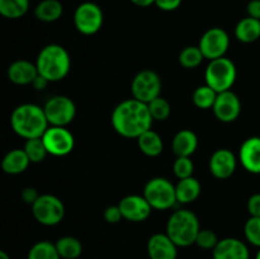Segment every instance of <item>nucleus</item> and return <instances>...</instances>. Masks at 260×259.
I'll use <instances>...</instances> for the list:
<instances>
[{
  "mask_svg": "<svg viewBox=\"0 0 260 259\" xmlns=\"http://www.w3.org/2000/svg\"><path fill=\"white\" fill-rule=\"evenodd\" d=\"M212 259H250V251L240 239L225 238L212 250Z\"/></svg>",
  "mask_w": 260,
  "mask_h": 259,
  "instance_id": "17",
  "label": "nucleus"
},
{
  "mask_svg": "<svg viewBox=\"0 0 260 259\" xmlns=\"http://www.w3.org/2000/svg\"><path fill=\"white\" fill-rule=\"evenodd\" d=\"M142 196L146 198L152 210H169L178 203L175 185L162 177H155L147 180Z\"/></svg>",
  "mask_w": 260,
  "mask_h": 259,
  "instance_id": "6",
  "label": "nucleus"
},
{
  "mask_svg": "<svg viewBox=\"0 0 260 259\" xmlns=\"http://www.w3.org/2000/svg\"><path fill=\"white\" fill-rule=\"evenodd\" d=\"M0 259H10L9 254L7 253V251H0Z\"/></svg>",
  "mask_w": 260,
  "mask_h": 259,
  "instance_id": "43",
  "label": "nucleus"
},
{
  "mask_svg": "<svg viewBox=\"0 0 260 259\" xmlns=\"http://www.w3.org/2000/svg\"><path fill=\"white\" fill-rule=\"evenodd\" d=\"M147 107H149L150 114H151L154 121H165V119L169 118L170 113H172L170 103L167 99L162 98L161 95L157 96L152 102H150Z\"/></svg>",
  "mask_w": 260,
  "mask_h": 259,
  "instance_id": "32",
  "label": "nucleus"
},
{
  "mask_svg": "<svg viewBox=\"0 0 260 259\" xmlns=\"http://www.w3.org/2000/svg\"><path fill=\"white\" fill-rule=\"evenodd\" d=\"M200 180L196 179L194 177L185 178V179H179V182L175 184V192H177V201L180 205H188L197 200L201 196Z\"/></svg>",
  "mask_w": 260,
  "mask_h": 259,
  "instance_id": "22",
  "label": "nucleus"
},
{
  "mask_svg": "<svg viewBox=\"0 0 260 259\" xmlns=\"http://www.w3.org/2000/svg\"><path fill=\"white\" fill-rule=\"evenodd\" d=\"M40 196L41 195H38L37 189H35L33 187L24 188V189L22 190V193H20V197H22V200L24 201L27 205H30V206H32L33 203L38 200V197H40Z\"/></svg>",
  "mask_w": 260,
  "mask_h": 259,
  "instance_id": "39",
  "label": "nucleus"
},
{
  "mask_svg": "<svg viewBox=\"0 0 260 259\" xmlns=\"http://www.w3.org/2000/svg\"><path fill=\"white\" fill-rule=\"evenodd\" d=\"M8 79L15 85H32L38 76V69L36 62L28 60H17L9 65L7 70Z\"/></svg>",
  "mask_w": 260,
  "mask_h": 259,
  "instance_id": "19",
  "label": "nucleus"
},
{
  "mask_svg": "<svg viewBox=\"0 0 260 259\" xmlns=\"http://www.w3.org/2000/svg\"><path fill=\"white\" fill-rule=\"evenodd\" d=\"M201 230L200 220L194 212L185 208L174 211L167 222V234L179 248H188L196 244Z\"/></svg>",
  "mask_w": 260,
  "mask_h": 259,
  "instance_id": "4",
  "label": "nucleus"
},
{
  "mask_svg": "<svg viewBox=\"0 0 260 259\" xmlns=\"http://www.w3.org/2000/svg\"><path fill=\"white\" fill-rule=\"evenodd\" d=\"M29 9V0H0V14L7 19H19Z\"/></svg>",
  "mask_w": 260,
  "mask_h": 259,
  "instance_id": "27",
  "label": "nucleus"
},
{
  "mask_svg": "<svg viewBox=\"0 0 260 259\" xmlns=\"http://www.w3.org/2000/svg\"><path fill=\"white\" fill-rule=\"evenodd\" d=\"M38 74L50 83H56L69 75L71 70V57L65 47L57 43L45 46L36 60Z\"/></svg>",
  "mask_w": 260,
  "mask_h": 259,
  "instance_id": "3",
  "label": "nucleus"
},
{
  "mask_svg": "<svg viewBox=\"0 0 260 259\" xmlns=\"http://www.w3.org/2000/svg\"><path fill=\"white\" fill-rule=\"evenodd\" d=\"M238 157L231 150L218 149L211 155L208 168L211 174L217 179H228L235 173Z\"/></svg>",
  "mask_w": 260,
  "mask_h": 259,
  "instance_id": "15",
  "label": "nucleus"
},
{
  "mask_svg": "<svg viewBox=\"0 0 260 259\" xmlns=\"http://www.w3.org/2000/svg\"><path fill=\"white\" fill-rule=\"evenodd\" d=\"M48 84H50V81L38 74V76L35 79V81L32 83V86L36 89V90H45V89L47 88Z\"/></svg>",
  "mask_w": 260,
  "mask_h": 259,
  "instance_id": "41",
  "label": "nucleus"
},
{
  "mask_svg": "<svg viewBox=\"0 0 260 259\" xmlns=\"http://www.w3.org/2000/svg\"><path fill=\"white\" fill-rule=\"evenodd\" d=\"M173 172L178 179H185V178L193 177L194 172V164L192 159L188 156H178L173 164Z\"/></svg>",
  "mask_w": 260,
  "mask_h": 259,
  "instance_id": "34",
  "label": "nucleus"
},
{
  "mask_svg": "<svg viewBox=\"0 0 260 259\" xmlns=\"http://www.w3.org/2000/svg\"><path fill=\"white\" fill-rule=\"evenodd\" d=\"M239 161L246 172L260 174V137L246 139L239 150Z\"/></svg>",
  "mask_w": 260,
  "mask_h": 259,
  "instance_id": "18",
  "label": "nucleus"
},
{
  "mask_svg": "<svg viewBox=\"0 0 260 259\" xmlns=\"http://www.w3.org/2000/svg\"><path fill=\"white\" fill-rule=\"evenodd\" d=\"M50 126L66 127L76 116V106L71 98L66 95H55L43 106Z\"/></svg>",
  "mask_w": 260,
  "mask_h": 259,
  "instance_id": "10",
  "label": "nucleus"
},
{
  "mask_svg": "<svg viewBox=\"0 0 260 259\" xmlns=\"http://www.w3.org/2000/svg\"><path fill=\"white\" fill-rule=\"evenodd\" d=\"M182 4V0H155V5L164 12H174Z\"/></svg>",
  "mask_w": 260,
  "mask_h": 259,
  "instance_id": "38",
  "label": "nucleus"
},
{
  "mask_svg": "<svg viewBox=\"0 0 260 259\" xmlns=\"http://www.w3.org/2000/svg\"><path fill=\"white\" fill-rule=\"evenodd\" d=\"M129 2L140 8H147L150 7V5L155 4V0H129Z\"/></svg>",
  "mask_w": 260,
  "mask_h": 259,
  "instance_id": "42",
  "label": "nucleus"
},
{
  "mask_svg": "<svg viewBox=\"0 0 260 259\" xmlns=\"http://www.w3.org/2000/svg\"><path fill=\"white\" fill-rule=\"evenodd\" d=\"M136 140L140 151L149 157L159 156L162 152V149H164L162 139L160 137V135L157 134V132L152 131V130L144 132V134Z\"/></svg>",
  "mask_w": 260,
  "mask_h": 259,
  "instance_id": "24",
  "label": "nucleus"
},
{
  "mask_svg": "<svg viewBox=\"0 0 260 259\" xmlns=\"http://www.w3.org/2000/svg\"><path fill=\"white\" fill-rule=\"evenodd\" d=\"M244 235L251 245L260 248V217L250 216L244 225Z\"/></svg>",
  "mask_w": 260,
  "mask_h": 259,
  "instance_id": "33",
  "label": "nucleus"
},
{
  "mask_svg": "<svg viewBox=\"0 0 260 259\" xmlns=\"http://www.w3.org/2000/svg\"><path fill=\"white\" fill-rule=\"evenodd\" d=\"M249 215L260 217V193H254L248 200Z\"/></svg>",
  "mask_w": 260,
  "mask_h": 259,
  "instance_id": "37",
  "label": "nucleus"
},
{
  "mask_svg": "<svg viewBox=\"0 0 260 259\" xmlns=\"http://www.w3.org/2000/svg\"><path fill=\"white\" fill-rule=\"evenodd\" d=\"M218 241L220 240H218L215 231L210 230V229H201L197 239H196V244L201 249H205V250H213L218 244Z\"/></svg>",
  "mask_w": 260,
  "mask_h": 259,
  "instance_id": "35",
  "label": "nucleus"
},
{
  "mask_svg": "<svg viewBox=\"0 0 260 259\" xmlns=\"http://www.w3.org/2000/svg\"><path fill=\"white\" fill-rule=\"evenodd\" d=\"M162 83L159 74L150 69L139 71L131 83L132 96L142 103L149 104L161 93Z\"/></svg>",
  "mask_w": 260,
  "mask_h": 259,
  "instance_id": "8",
  "label": "nucleus"
},
{
  "mask_svg": "<svg viewBox=\"0 0 260 259\" xmlns=\"http://www.w3.org/2000/svg\"><path fill=\"white\" fill-rule=\"evenodd\" d=\"M27 259H61V256L55 244L47 240H42L30 246L27 254Z\"/></svg>",
  "mask_w": 260,
  "mask_h": 259,
  "instance_id": "28",
  "label": "nucleus"
},
{
  "mask_svg": "<svg viewBox=\"0 0 260 259\" xmlns=\"http://www.w3.org/2000/svg\"><path fill=\"white\" fill-rule=\"evenodd\" d=\"M55 245L61 259H78L83 254V244L75 236H62Z\"/></svg>",
  "mask_w": 260,
  "mask_h": 259,
  "instance_id": "26",
  "label": "nucleus"
},
{
  "mask_svg": "<svg viewBox=\"0 0 260 259\" xmlns=\"http://www.w3.org/2000/svg\"><path fill=\"white\" fill-rule=\"evenodd\" d=\"M203 58L205 56L198 46H188L180 51L178 61L184 69H196L202 63Z\"/></svg>",
  "mask_w": 260,
  "mask_h": 259,
  "instance_id": "30",
  "label": "nucleus"
},
{
  "mask_svg": "<svg viewBox=\"0 0 260 259\" xmlns=\"http://www.w3.org/2000/svg\"><path fill=\"white\" fill-rule=\"evenodd\" d=\"M63 7L58 0H42L35 8V15L38 20L45 23L56 22L61 18Z\"/></svg>",
  "mask_w": 260,
  "mask_h": 259,
  "instance_id": "25",
  "label": "nucleus"
},
{
  "mask_svg": "<svg viewBox=\"0 0 260 259\" xmlns=\"http://www.w3.org/2000/svg\"><path fill=\"white\" fill-rule=\"evenodd\" d=\"M30 207L33 217L41 225L56 226L65 217V205L53 195H41Z\"/></svg>",
  "mask_w": 260,
  "mask_h": 259,
  "instance_id": "7",
  "label": "nucleus"
},
{
  "mask_svg": "<svg viewBox=\"0 0 260 259\" xmlns=\"http://www.w3.org/2000/svg\"><path fill=\"white\" fill-rule=\"evenodd\" d=\"M42 140L48 155L53 156H66L75 146L74 135L66 127L50 126L43 134Z\"/></svg>",
  "mask_w": 260,
  "mask_h": 259,
  "instance_id": "12",
  "label": "nucleus"
},
{
  "mask_svg": "<svg viewBox=\"0 0 260 259\" xmlns=\"http://www.w3.org/2000/svg\"><path fill=\"white\" fill-rule=\"evenodd\" d=\"M212 109L218 121L223 123H231L240 116L241 102L233 90L222 91L217 94V99Z\"/></svg>",
  "mask_w": 260,
  "mask_h": 259,
  "instance_id": "14",
  "label": "nucleus"
},
{
  "mask_svg": "<svg viewBox=\"0 0 260 259\" xmlns=\"http://www.w3.org/2000/svg\"><path fill=\"white\" fill-rule=\"evenodd\" d=\"M123 218L131 222H144L150 217L152 207L144 196L128 195L118 203Z\"/></svg>",
  "mask_w": 260,
  "mask_h": 259,
  "instance_id": "13",
  "label": "nucleus"
},
{
  "mask_svg": "<svg viewBox=\"0 0 260 259\" xmlns=\"http://www.w3.org/2000/svg\"><path fill=\"white\" fill-rule=\"evenodd\" d=\"M114 131L126 139H139L144 132L151 130L152 119L146 103L137 99H126L117 104L111 116Z\"/></svg>",
  "mask_w": 260,
  "mask_h": 259,
  "instance_id": "1",
  "label": "nucleus"
},
{
  "mask_svg": "<svg viewBox=\"0 0 260 259\" xmlns=\"http://www.w3.org/2000/svg\"><path fill=\"white\" fill-rule=\"evenodd\" d=\"M246 12H248V17L260 20V0H250L246 7Z\"/></svg>",
  "mask_w": 260,
  "mask_h": 259,
  "instance_id": "40",
  "label": "nucleus"
},
{
  "mask_svg": "<svg viewBox=\"0 0 260 259\" xmlns=\"http://www.w3.org/2000/svg\"><path fill=\"white\" fill-rule=\"evenodd\" d=\"M217 91L213 90V89L211 88V86H208L207 84L198 86V88L193 91V104L200 109L213 108V104H215L216 99H217Z\"/></svg>",
  "mask_w": 260,
  "mask_h": 259,
  "instance_id": "29",
  "label": "nucleus"
},
{
  "mask_svg": "<svg viewBox=\"0 0 260 259\" xmlns=\"http://www.w3.org/2000/svg\"><path fill=\"white\" fill-rule=\"evenodd\" d=\"M23 149H24L27 156L29 157L30 163H35V164L43 161L46 159V156L48 155L47 149H46L45 144H43L42 137L25 140V144Z\"/></svg>",
  "mask_w": 260,
  "mask_h": 259,
  "instance_id": "31",
  "label": "nucleus"
},
{
  "mask_svg": "<svg viewBox=\"0 0 260 259\" xmlns=\"http://www.w3.org/2000/svg\"><path fill=\"white\" fill-rule=\"evenodd\" d=\"M198 147V137L192 130H180L172 141V150L175 156L190 157Z\"/></svg>",
  "mask_w": 260,
  "mask_h": 259,
  "instance_id": "20",
  "label": "nucleus"
},
{
  "mask_svg": "<svg viewBox=\"0 0 260 259\" xmlns=\"http://www.w3.org/2000/svg\"><path fill=\"white\" fill-rule=\"evenodd\" d=\"M10 126L19 137L24 140L42 137L50 123L43 107L33 103H23L15 107L10 114Z\"/></svg>",
  "mask_w": 260,
  "mask_h": 259,
  "instance_id": "2",
  "label": "nucleus"
},
{
  "mask_svg": "<svg viewBox=\"0 0 260 259\" xmlns=\"http://www.w3.org/2000/svg\"><path fill=\"white\" fill-rule=\"evenodd\" d=\"M198 47L208 61L223 57L230 47V37L223 28L213 27L206 30L201 37Z\"/></svg>",
  "mask_w": 260,
  "mask_h": 259,
  "instance_id": "11",
  "label": "nucleus"
},
{
  "mask_svg": "<svg viewBox=\"0 0 260 259\" xmlns=\"http://www.w3.org/2000/svg\"><path fill=\"white\" fill-rule=\"evenodd\" d=\"M236 65L226 56L211 60L205 71L206 84L217 93L231 90L236 81Z\"/></svg>",
  "mask_w": 260,
  "mask_h": 259,
  "instance_id": "5",
  "label": "nucleus"
},
{
  "mask_svg": "<svg viewBox=\"0 0 260 259\" xmlns=\"http://www.w3.org/2000/svg\"><path fill=\"white\" fill-rule=\"evenodd\" d=\"M104 13L98 4L91 2L81 3L74 12V25L84 36H93L102 29Z\"/></svg>",
  "mask_w": 260,
  "mask_h": 259,
  "instance_id": "9",
  "label": "nucleus"
},
{
  "mask_svg": "<svg viewBox=\"0 0 260 259\" xmlns=\"http://www.w3.org/2000/svg\"><path fill=\"white\" fill-rule=\"evenodd\" d=\"M103 217L108 223H118L119 221L123 218V215H122L121 208H119L118 205L108 206V207L104 210Z\"/></svg>",
  "mask_w": 260,
  "mask_h": 259,
  "instance_id": "36",
  "label": "nucleus"
},
{
  "mask_svg": "<svg viewBox=\"0 0 260 259\" xmlns=\"http://www.w3.org/2000/svg\"><path fill=\"white\" fill-rule=\"evenodd\" d=\"M255 259H260V248H259L258 253H256V255H255Z\"/></svg>",
  "mask_w": 260,
  "mask_h": 259,
  "instance_id": "44",
  "label": "nucleus"
},
{
  "mask_svg": "<svg viewBox=\"0 0 260 259\" xmlns=\"http://www.w3.org/2000/svg\"><path fill=\"white\" fill-rule=\"evenodd\" d=\"M30 164L29 157L24 149H13L5 154L2 160V169L10 175H18L24 173Z\"/></svg>",
  "mask_w": 260,
  "mask_h": 259,
  "instance_id": "21",
  "label": "nucleus"
},
{
  "mask_svg": "<svg viewBox=\"0 0 260 259\" xmlns=\"http://www.w3.org/2000/svg\"><path fill=\"white\" fill-rule=\"evenodd\" d=\"M179 246L168 236V234L157 233L147 240V255L150 259H177Z\"/></svg>",
  "mask_w": 260,
  "mask_h": 259,
  "instance_id": "16",
  "label": "nucleus"
},
{
  "mask_svg": "<svg viewBox=\"0 0 260 259\" xmlns=\"http://www.w3.org/2000/svg\"><path fill=\"white\" fill-rule=\"evenodd\" d=\"M235 37L243 43H253L260 38V20L245 17L235 27Z\"/></svg>",
  "mask_w": 260,
  "mask_h": 259,
  "instance_id": "23",
  "label": "nucleus"
}]
</instances>
